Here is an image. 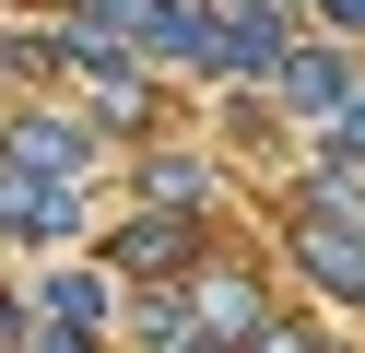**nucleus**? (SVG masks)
Listing matches in <instances>:
<instances>
[{
	"label": "nucleus",
	"mask_w": 365,
	"mask_h": 353,
	"mask_svg": "<svg viewBox=\"0 0 365 353\" xmlns=\"http://www.w3.org/2000/svg\"><path fill=\"white\" fill-rule=\"evenodd\" d=\"M24 353H95V329H36Z\"/></svg>",
	"instance_id": "f8f14e48"
},
{
	"label": "nucleus",
	"mask_w": 365,
	"mask_h": 353,
	"mask_svg": "<svg viewBox=\"0 0 365 353\" xmlns=\"http://www.w3.org/2000/svg\"><path fill=\"white\" fill-rule=\"evenodd\" d=\"M71 12H83V24H106V36H142V12H153V0H71Z\"/></svg>",
	"instance_id": "1a4fd4ad"
},
{
	"label": "nucleus",
	"mask_w": 365,
	"mask_h": 353,
	"mask_svg": "<svg viewBox=\"0 0 365 353\" xmlns=\"http://www.w3.org/2000/svg\"><path fill=\"white\" fill-rule=\"evenodd\" d=\"M0 165H24V177H59V188H71L83 165H95V141H83V118H12Z\"/></svg>",
	"instance_id": "7ed1b4c3"
},
{
	"label": "nucleus",
	"mask_w": 365,
	"mask_h": 353,
	"mask_svg": "<svg viewBox=\"0 0 365 353\" xmlns=\"http://www.w3.org/2000/svg\"><path fill=\"white\" fill-rule=\"evenodd\" d=\"M48 329H106V282L95 271H59L48 282Z\"/></svg>",
	"instance_id": "39448f33"
},
{
	"label": "nucleus",
	"mask_w": 365,
	"mask_h": 353,
	"mask_svg": "<svg viewBox=\"0 0 365 353\" xmlns=\"http://www.w3.org/2000/svg\"><path fill=\"white\" fill-rule=\"evenodd\" d=\"M130 329H142L153 353H177V329H189V306H177V295H142V306H130Z\"/></svg>",
	"instance_id": "6e6552de"
},
{
	"label": "nucleus",
	"mask_w": 365,
	"mask_h": 353,
	"mask_svg": "<svg viewBox=\"0 0 365 353\" xmlns=\"http://www.w3.org/2000/svg\"><path fill=\"white\" fill-rule=\"evenodd\" d=\"M200 329H212V342H247V329H259V295H247V282H200Z\"/></svg>",
	"instance_id": "423d86ee"
},
{
	"label": "nucleus",
	"mask_w": 365,
	"mask_h": 353,
	"mask_svg": "<svg viewBox=\"0 0 365 353\" xmlns=\"http://www.w3.org/2000/svg\"><path fill=\"white\" fill-rule=\"evenodd\" d=\"M189 259V224H130L118 235V271H177Z\"/></svg>",
	"instance_id": "0eeeda50"
},
{
	"label": "nucleus",
	"mask_w": 365,
	"mask_h": 353,
	"mask_svg": "<svg viewBox=\"0 0 365 353\" xmlns=\"http://www.w3.org/2000/svg\"><path fill=\"white\" fill-rule=\"evenodd\" d=\"M330 153H365V94H354V106L330 118Z\"/></svg>",
	"instance_id": "9b49d317"
},
{
	"label": "nucleus",
	"mask_w": 365,
	"mask_h": 353,
	"mask_svg": "<svg viewBox=\"0 0 365 353\" xmlns=\"http://www.w3.org/2000/svg\"><path fill=\"white\" fill-rule=\"evenodd\" d=\"M318 12H330V24H365V0H318Z\"/></svg>",
	"instance_id": "ddd939ff"
},
{
	"label": "nucleus",
	"mask_w": 365,
	"mask_h": 353,
	"mask_svg": "<svg viewBox=\"0 0 365 353\" xmlns=\"http://www.w3.org/2000/svg\"><path fill=\"white\" fill-rule=\"evenodd\" d=\"M83 224V200L59 177H24V165H0V235H24V247H59Z\"/></svg>",
	"instance_id": "f03ea898"
},
{
	"label": "nucleus",
	"mask_w": 365,
	"mask_h": 353,
	"mask_svg": "<svg viewBox=\"0 0 365 353\" xmlns=\"http://www.w3.org/2000/svg\"><path fill=\"white\" fill-rule=\"evenodd\" d=\"M247 353H318V342H307V329H294V318H283V329L259 318V329H247Z\"/></svg>",
	"instance_id": "9d476101"
},
{
	"label": "nucleus",
	"mask_w": 365,
	"mask_h": 353,
	"mask_svg": "<svg viewBox=\"0 0 365 353\" xmlns=\"http://www.w3.org/2000/svg\"><path fill=\"white\" fill-rule=\"evenodd\" d=\"M294 36L259 12V0H212V36H200V71H283Z\"/></svg>",
	"instance_id": "f257e3e1"
},
{
	"label": "nucleus",
	"mask_w": 365,
	"mask_h": 353,
	"mask_svg": "<svg viewBox=\"0 0 365 353\" xmlns=\"http://www.w3.org/2000/svg\"><path fill=\"white\" fill-rule=\"evenodd\" d=\"M283 94H294L307 118H341V106H354V71H341L330 47H294V59H283Z\"/></svg>",
	"instance_id": "20e7f679"
}]
</instances>
